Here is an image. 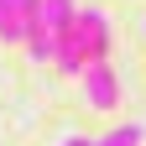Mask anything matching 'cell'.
Listing matches in <instances>:
<instances>
[{
	"label": "cell",
	"instance_id": "1",
	"mask_svg": "<svg viewBox=\"0 0 146 146\" xmlns=\"http://www.w3.org/2000/svg\"><path fill=\"white\" fill-rule=\"evenodd\" d=\"M78 47H84V63H110V16L104 11H78Z\"/></svg>",
	"mask_w": 146,
	"mask_h": 146
},
{
	"label": "cell",
	"instance_id": "2",
	"mask_svg": "<svg viewBox=\"0 0 146 146\" xmlns=\"http://www.w3.org/2000/svg\"><path fill=\"white\" fill-rule=\"evenodd\" d=\"M84 99L104 110V115H115V104H120V78H115V63H89L84 68Z\"/></svg>",
	"mask_w": 146,
	"mask_h": 146
},
{
	"label": "cell",
	"instance_id": "3",
	"mask_svg": "<svg viewBox=\"0 0 146 146\" xmlns=\"http://www.w3.org/2000/svg\"><path fill=\"white\" fill-rule=\"evenodd\" d=\"M73 21H78V5H73V0H42V36H47V42L68 36Z\"/></svg>",
	"mask_w": 146,
	"mask_h": 146
},
{
	"label": "cell",
	"instance_id": "4",
	"mask_svg": "<svg viewBox=\"0 0 146 146\" xmlns=\"http://www.w3.org/2000/svg\"><path fill=\"white\" fill-rule=\"evenodd\" d=\"M52 68L58 73H78L84 78V47H78V31H68V36H58V42H52Z\"/></svg>",
	"mask_w": 146,
	"mask_h": 146
},
{
	"label": "cell",
	"instance_id": "5",
	"mask_svg": "<svg viewBox=\"0 0 146 146\" xmlns=\"http://www.w3.org/2000/svg\"><path fill=\"white\" fill-rule=\"evenodd\" d=\"M141 125H115L110 136H99V141H89V146H141Z\"/></svg>",
	"mask_w": 146,
	"mask_h": 146
},
{
	"label": "cell",
	"instance_id": "6",
	"mask_svg": "<svg viewBox=\"0 0 146 146\" xmlns=\"http://www.w3.org/2000/svg\"><path fill=\"white\" fill-rule=\"evenodd\" d=\"M0 42H21V36H16V11H11V0H0Z\"/></svg>",
	"mask_w": 146,
	"mask_h": 146
},
{
	"label": "cell",
	"instance_id": "7",
	"mask_svg": "<svg viewBox=\"0 0 146 146\" xmlns=\"http://www.w3.org/2000/svg\"><path fill=\"white\" fill-rule=\"evenodd\" d=\"M58 146H89V136H68V141H58Z\"/></svg>",
	"mask_w": 146,
	"mask_h": 146
}]
</instances>
